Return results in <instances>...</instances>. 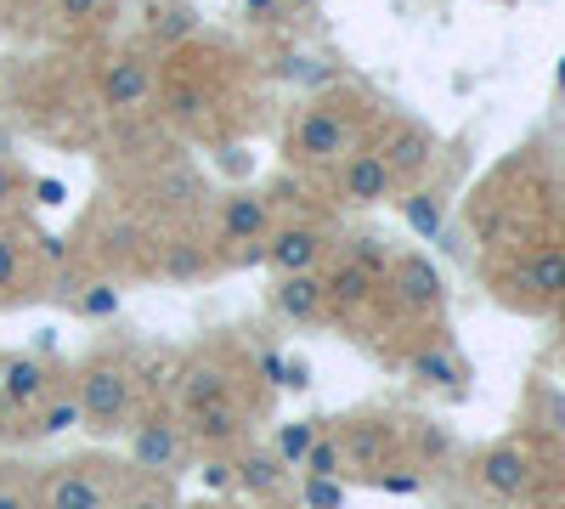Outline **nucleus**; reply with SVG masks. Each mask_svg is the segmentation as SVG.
<instances>
[{
    "instance_id": "1",
    "label": "nucleus",
    "mask_w": 565,
    "mask_h": 509,
    "mask_svg": "<svg viewBox=\"0 0 565 509\" xmlns=\"http://www.w3.org/2000/svg\"><path fill=\"white\" fill-rule=\"evenodd\" d=\"M74 396H79V425L90 436H119L130 425V413L141 407V380H136V362L125 351H90L74 368Z\"/></svg>"
},
{
    "instance_id": "2",
    "label": "nucleus",
    "mask_w": 565,
    "mask_h": 509,
    "mask_svg": "<svg viewBox=\"0 0 565 509\" xmlns=\"http://www.w3.org/2000/svg\"><path fill=\"white\" fill-rule=\"evenodd\" d=\"M136 470L108 453H79L40 465V509H119Z\"/></svg>"
},
{
    "instance_id": "3",
    "label": "nucleus",
    "mask_w": 565,
    "mask_h": 509,
    "mask_svg": "<svg viewBox=\"0 0 565 509\" xmlns=\"http://www.w3.org/2000/svg\"><path fill=\"white\" fill-rule=\"evenodd\" d=\"M125 436H130V458H125V465L141 470V476H159V481H175V476L199 458L193 442H186L181 413H175L170 402H141V407L130 413Z\"/></svg>"
},
{
    "instance_id": "4",
    "label": "nucleus",
    "mask_w": 565,
    "mask_h": 509,
    "mask_svg": "<svg viewBox=\"0 0 565 509\" xmlns=\"http://www.w3.org/2000/svg\"><path fill=\"white\" fill-rule=\"evenodd\" d=\"M249 368L238 351H193L181 368H175V380H170V407L175 413H199V407H215V402H249Z\"/></svg>"
},
{
    "instance_id": "5",
    "label": "nucleus",
    "mask_w": 565,
    "mask_h": 509,
    "mask_svg": "<svg viewBox=\"0 0 565 509\" xmlns=\"http://www.w3.org/2000/svg\"><path fill=\"white\" fill-rule=\"evenodd\" d=\"M351 153H356V119H351V108L340 97H317L289 125V159L300 170H334Z\"/></svg>"
},
{
    "instance_id": "6",
    "label": "nucleus",
    "mask_w": 565,
    "mask_h": 509,
    "mask_svg": "<svg viewBox=\"0 0 565 509\" xmlns=\"http://www.w3.org/2000/svg\"><path fill=\"white\" fill-rule=\"evenodd\" d=\"M255 402H215V407H199V413H181L186 425V442H193V453L204 458H226L232 447H244L255 436Z\"/></svg>"
},
{
    "instance_id": "7",
    "label": "nucleus",
    "mask_w": 565,
    "mask_h": 509,
    "mask_svg": "<svg viewBox=\"0 0 565 509\" xmlns=\"http://www.w3.org/2000/svg\"><path fill=\"white\" fill-rule=\"evenodd\" d=\"M97 103L108 114H136V108H148L159 103V63L148 52H119L108 57L103 79H97Z\"/></svg>"
},
{
    "instance_id": "8",
    "label": "nucleus",
    "mask_w": 565,
    "mask_h": 509,
    "mask_svg": "<svg viewBox=\"0 0 565 509\" xmlns=\"http://www.w3.org/2000/svg\"><path fill=\"white\" fill-rule=\"evenodd\" d=\"M277 272H322L328 261H334V238H328V226L317 221H282L266 233V255H260Z\"/></svg>"
},
{
    "instance_id": "9",
    "label": "nucleus",
    "mask_w": 565,
    "mask_h": 509,
    "mask_svg": "<svg viewBox=\"0 0 565 509\" xmlns=\"http://www.w3.org/2000/svg\"><path fill=\"white\" fill-rule=\"evenodd\" d=\"M232 458V487H238L244 498H255V503H266V498H289L295 492V465L289 458H277V447H260L255 436L244 442V447H232L226 453Z\"/></svg>"
},
{
    "instance_id": "10",
    "label": "nucleus",
    "mask_w": 565,
    "mask_h": 509,
    "mask_svg": "<svg viewBox=\"0 0 565 509\" xmlns=\"http://www.w3.org/2000/svg\"><path fill=\"white\" fill-rule=\"evenodd\" d=\"M52 368L40 351H7L0 357V420H29V413L52 396Z\"/></svg>"
},
{
    "instance_id": "11",
    "label": "nucleus",
    "mask_w": 565,
    "mask_h": 509,
    "mask_svg": "<svg viewBox=\"0 0 565 509\" xmlns=\"http://www.w3.org/2000/svg\"><path fill=\"white\" fill-rule=\"evenodd\" d=\"M380 289H385L407 317L441 311V272L424 261V255H391V266H385V277H380Z\"/></svg>"
},
{
    "instance_id": "12",
    "label": "nucleus",
    "mask_w": 565,
    "mask_h": 509,
    "mask_svg": "<svg viewBox=\"0 0 565 509\" xmlns=\"http://www.w3.org/2000/svg\"><path fill=\"white\" fill-rule=\"evenodd\" d=\"M402 188V181L391 176V165L373 153V148H356L351 159H340L334 165V193H340V204H351V210H373V204H385L391 193Z\"/></svg>"
},
{
    "instance_id": "13",
    "label": "nucleus",
    "mask_w": 565,
    "mask_h": 509,
    "mask_svg": "<svg viewBox=\"0 0 565 509\" xmlns=\"http://www.w3.org/2000/svg\"><path fill=\"white\" fill-rule=\"evenodd\" d=\"M266 306H271V317L300 322V329L322 322L328 317V284H322V272H277L271 289H266Z\"/></svg>"
},
{
    "instance_id": "14",
    "label": "nucleus",
    "mask_w": 565,
    "mask_h": 509,
    "mask_svg": "<svg viewBox=\"0 0 565 509\" xmlns=\"http://www.w3.org/2000/svg\"><path fill=\"white\" fill-rule=\"evenodd\" d=\"M271 233V199L266 193H226L215 204V244L221 255L238 244H260Z\"/></svg>"
},
{
    "instance_id": "15",
    "label": "nucleus",
    "mask_w": 565,
    "mask_h": 509,
    "mask_svg": "<svg viewBox=\"0 0 565 509\" xmlns=\"http://www.w3.org/2000/svg\"><path fill=\"white\" fill-rule=\"evenodd\" d=\"M373 153L391 165L396 181H413V176L430 170V159H436V136L424 130V125H413V119H391L385 136L373 142Z\"/></svg>"
},
{
    "instance_id": "16",
    "label": "nucleus",
    "mask_w": 565,
    "mask_h": 509,
    "mask_svg": "<svg viewBox=\"0 0 565 509\" xmlns=\"http://www.w3.org/2000/svg\"><path fill=\"white\" fill-rule=\"evenodd\" d=\"M532 476H537V465H532V453H526L521 442H498V447H487V453L476 458V481H481L492 498H521V492L532 487Z\"/></svg>"
},
{
    "instance_id": "17",
    "label": "nucleus",
    "mask_w": 565,
    "mask_h": 509,
    "mask_svg": "<svg viewBox=\"0 0 565 509\" xmlns=\"http://www.w3.org/2000/svg\"><path fill=\"white\" fill-rule=\"evenodd\" d=\"M340 431V447H345V476H380L385 470V458L396 447L391 425L385 420H356V425H334Z\"/></svg>"
},
{
    "instance_id": "18",
    "label": "nucleus",
    "mask_w": 565,
    "mask_h": 509,
    "mask_svg": "<svg viewBox=\"0 0 565 509\" xmlns=\"http://www.w3.org/2000/svg\"><path fill=\"white\" fill-rule=\"evenodd\" d=\"M407 374H413L418 385H430V391H463V362H458L452 351H441V346H424V351H413Z\"/></svg>"
},
{
    "instance_id": "19",
    "label": "nucleus",
    "mask_w": 565,
    "mask_h": 509,
    "mask_svg": "<svg viewBox=\"0 0 565 509\" xmlns=\"http://www.w3.org/2000/svg\"><path fill=\"white\" fill-rule=\"evenodd\" d=\"M79 425V396H74V385L68 391H52L34 413H29V436H63V431H74Z\"/></svg>"
},
{
    "instance_id": "20",
    "label": "nucleus",
    "mask_w": 565,
    "mask_h": 509,
    "mask_svg": "<svg viewBox=\"0 0 565 509\" xmlns=\"http://www.w3.org/2000/svg\"><path fill=\"white\" fill-rule=\"evenodd\" d=\"M221 266V255L210 244H164V277L170 284H199Z\"/></svg>"
},
{
    "instance_id": "21",
    "label": "nucleus",
    "mask_w": 565,
    "mask_h": 509,
    "mask_svg": "<svg viewBox=\"0 0 565 509\" xmlns=\"http://www.w3.org/2000/svg\"><path fill=\"white\" fill-rule=\"evenodd\" d=\"M0 509H40V465H23V458L0 465Z\"/></svg>"
},
{
    "instance_id": "22",
    "label": "nucleus",
    "mask_w": 565,
    "mask_h": 509,
    "mask_svg": "<svg viewBox=\"0 0 565 509\" xmlns=\"http://www.w3.org/2000/svg\"><path fill=\"white\" fill-rule=\"evenodd\" d=\"M306 476H345V447H340V431L334 425H317L306 458H300Z\"/></svg>"
},
{
    "instance_id": "23",
    "label": "nucleus",
    "mask_w": 565,
    "mask_h": 509,
    "mask_svg": "<svg viewBox=\"0 0 565 509\" xmlns=\"http://www.w3.org/2000/svg\"><path fill=\"white\" fill-rule=\"evenodd\" d=\"M68 311L85 317V322H114L119 317V289L114 284H79L68 295Z\"/></svg>"
},
{
    "instance_id": "24",
    "label": "nucleus",
    "mask_w": 565,
    "mask_h": 509,
    "mask_svg": "<svg viewBox=\"0 0 565 509\" xmlns=\"http://www.w3.org/2000/svg\"><path fill=\"white\" fill-rule=\"evenodd\" d=\"M526 289L537 300H554L565 289V250H537L532 266H526Z\"/></svg>"
},
{
    "instance_id": "25",
    "label": "nucleus",
    "mask_w": 565,
    "mask_h": 509,
    "mask_svg": "<svg viewBox=\"0 0 565 509\" xmlns=\"http://www.w3.org/2000/svg\"><path fill=\"white\" fill-rule=\"evenodd\" d=\"M119 0H52V18L63 29H103Z\"/></svg>"
},
{
    "instance_id": "26",
    "label": "nucleus",
    "mask_w": 565,
    "mask_h": 509,
    "mask_svg": "<svg viewBox=\"0 0 565 509\" xmlns=\"http://www.w3.org/2000/svg\"><path fill=\"white\" fill-rule=\"evenodd\" d=\"M119 509H181V498H175V487H170V481L141 476V470H136V481H130V492L119 498Z\"/></svg>"
},
{
    "instance_id": "27",
    "label": "nucleus",
    "mask_w": 565,
    "mask_h": 509,
    "mask_svg": "<svg viewBox=\"0 0 565 509\" xmlns=\"http://www.w3.org/2000/svg\"><path fill=\"white\" fill-rule=\"evenodd\" d=\"M402 215H407V226L418 238H436L441 233V199L436 193H407L402 199Z\"/></svg>"
},
{
    "instance_id": "28",
    "label": "nucleus",
    "mask_w": 565,
    "mask_h": 509,
    "mask_svg": "<svg viewBox=\"0 0 565 509\" xmlns=\"http://www.w3.org/2000/svg\"><path fill=\"white\" fill-rule=\"evenodd\" d=\"M300 509H345V476H306Z\"/></svg>"
},
{
    "instance_id": "29",
    "label": "nucleus",
    "mask_w": 565,
    "mask_h": 509,
    "mask_svg": "<svg viewBox=\"0 0 565 509\" xmlns=\"http://www.w3.org/2000/svg\"><path fill=\"white\" fill-rule=\"evenodd\" d=\"M317 425L322 420H300V425H289V431H277V458H289V465L300 470V458H306V447H311V436H317Z\"/></svg>"
},
{
    "instance_id": "30",
    "label": "nucleus",
    "mask_w": 565,
    "mask_h": 509,
    "mask_svg": "<svg viewBox=\"0 0 565 509\" xmlns=\"http://www.w3.org/2000/svg\"><path fill=\"white\" fill-rule=\"evenodd\" d=\"M18 284H23V244L0 233V289H18Z\"/></svg>"
},
{
    "instance_id": "31",
    "label": "nucleus",
    "mask_w": 565,
    "mask_h": 509,
    "mask_svg": "<svg viewBox=\"0 0 565 509\" xmlns=\"http://www.w3.org/2000/svg\"><path fill=\"white\" fill-rule=\"evenodd\" d=\"M29 193V176L18 170V165H7V159H0V210H7V204H18Z\"/></svg>"
},
{
    "instance_id": "32",
    "label": "nucleus",
    "mask_w": 565,
    "mask_h": 509,
    "mask_svg": "<svg viewBox=\"0 0 565 509\" xmlns=\"http://www.w3.org/2000/svg\"><path fill=\"white\" fill-rule=\"evenodd\" d=\"M238 7H244V18H249V23H277L282 0H238Z\"/></svg>"
},
{
    "instance_id": "33",
    "label": "nucleus",
    "mask_w": 565,
    "mask_h": 509,
    "mask_svg": "<svg viewBox=\"0 0 565 509\" xmlns=\"http://www.w3.org/2000/svg\"><path fill=\"white\" fill-rule=\"evenodd\" d=\"M418 447H424V458H441V453H447V431L418 425Z\"/></svg>"
},
{
    "instance_id": "34",
    "label": "nucleus",
    "mask_w": 565,
    "mask_h": 509,
    "mask_svg": "<svg viewBox=\"0 0 565 509\" xmlns=\"http://www.w3.org/2000/svg\"><path fill=\"white\" fill-rule=\"evenodd\" d=\"M34 204H63V181H29Z\"/></svg>"
},
{
    "instance_id": "35",
    "label": "nucleus",
    "mask_w": 565,
    "mask_h": 509,
    "mask_svg": "<svg viewBox=\"0 0 565 509\" xmlns=\"http://www.w3.org/2000/svg\"><path fill=\"white\" fill-rule=\"evenodd\" d=\"M255 509H300V498L289 492V498H266V503H255Z\"/></svg>"
},
{
    "instance_id": "36",
    "label": "nucleus",
    "mask_w": 565,
    "mask_h": 509,
    "mask_svg": "<svg viewBox=\"0 0 565 509\" xmlns=\"http://www.w3.org/2000/svg\"><path fill=\"white\" fill-rule=\"evenodd\" d=\"M554 311H559V317H565V289H559V295H554Z\"/></svg>"
},
{
    "instance_id": "37",
    "label": "nucleus",
    "mask_w": 565,
    "mask_h": 509,
    "mask_svg": "<svg viewBox=\"0 0 565 509\" xmlns=\"http://www.w3.org/2000/svg\"><path fill=\"white\" fill-rule=\"evenodd\" d=\"M282 7H317V0H282Z\"/></svg>"
},
{
    "instance_id": "38",
    "label": "nucleus",
    "mask_w": 565,
    "mask_h": 509,
    "mask_svg": "<svg viewBox=\"0 0 565 509\" xmlns=\"http://www.w3.org/2000/svg\"><path fill=\"white\" fill-rule=\"evenodd\" d=\"M0 85H7V68H0Z\"/></svg>"
},
{
    "instance_id": "39",
    "label": "nucleus",
    "mask_w": 565,
    "mask_h": 509,
    "mask_svg": "<svg viewBox=\"0 0 565 509\" xmlns=\"http://www.w3.org/2000/svg\"><path fill=\"white\" fill-rule=\"evenodd\" d=\"M559 85H565V68H559Z\"/></svg>"
}]
</instances>
